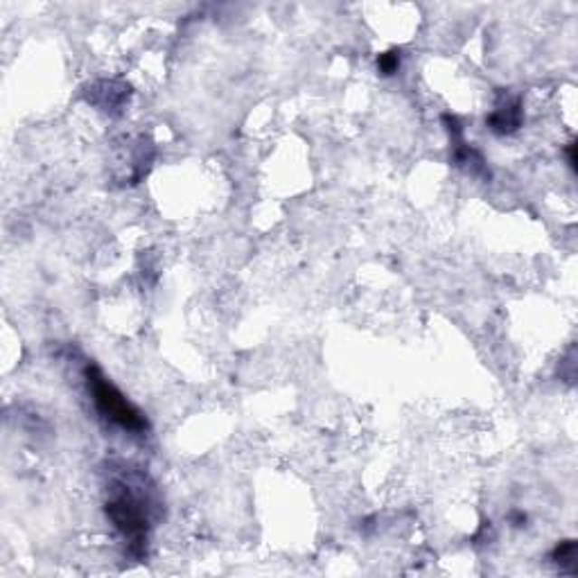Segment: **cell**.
I'll return each instance as SVG.
<instances>
[{"label":"cell","mask_w":578,"mask_h":578,"mask_svg":"<svg viewBox=\"0 0 578 578\" xmlns=\"http://www.w3.org/2000/svg\"><path fill=\"white\" fill-rule=\"evenodd\" d=\"M104 511H107L113 529L125 540L127 552L134 558H143L147 554L149 534H152L154 526V511H156L152 488H147L143 477H116L109 484Z\"/></svg>","instance_id":"1"},{"label":"cell","mask_w":578,"mask_h":578,"mask_svg":"<svg viewBox=\"0 0 578 578\" xmlns=\"http://www.w3.org/2000/svg\"><path fill=\"white\" fill-rule=\"evenodd\" d=\"M84 380L90 400H93L95 412H98V416L104 422L127 431V434H147L149 422L145 418V413L136 404H131L125 398V393L113 382H109V377L95 364H89L84 368Z\"/></svg>","instance_id":"2"},{"label":"cell","mask_w":578,"mask_h":578,"mask_svg":"<svg viewBox=\"0 0 578 578\" xmlns=\"http://www.w3.org/2000/svg\"><path fill=\"white\" fill-rule=\"evenodd\" d=\"M522 125V104L517 98L504 95L497 102L495 111L490 113L488 127L499 136H511L520 129Z\"/></svg>","instance_id":"3"},{"label":"cell","mask_w":578,"mask_h":578,"mask_svg":"<svg viewBox=\"0 0 578 578\" xmlns=\"http://www.w3.org/2000/svg\"><path fill=\"white\" fill-rule=\"evenodd\" d=\"M554 565L561 572H574L576 567V543L574 540H563L552 554Z\"/></svg>","instance_id":"4"},{"label":"cell","mask_w":578,"mask_h":578,"mask_svg":"<svg viewBox=\"0 0 578 578\" xmlns=\"http://www.w3.org/2000/svg\"><path fill=\"white\" fill-rule=\"evenodd\" d=\"M377 68L382 75H395L400 68V50H389V52L377 57Z\"/></svg>","instance_id":"5"}]
</instances>
